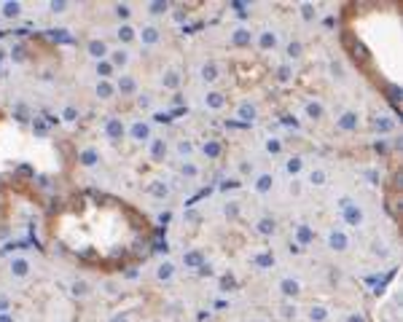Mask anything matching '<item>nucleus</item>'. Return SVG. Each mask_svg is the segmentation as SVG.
I'll list each match as a JSON object with an SVG mask.
<instances>
[{
	"instance_id": "obj_1",
	"label": "nucleus",
	"mask_w": 403,
	"mask_h": 322,
	"mask_svg": "<svg viewBox=\"0 0 403 322\" xmlns=\"http://www.w3.org/2000/svg\"><path fill=\"white\" fill-rule=\"evenodd\" d=\"M11 271L17 274V277H25V274L30 271V263H27V261H14V263H11Z\"/></svg>"
}]
</instances>
